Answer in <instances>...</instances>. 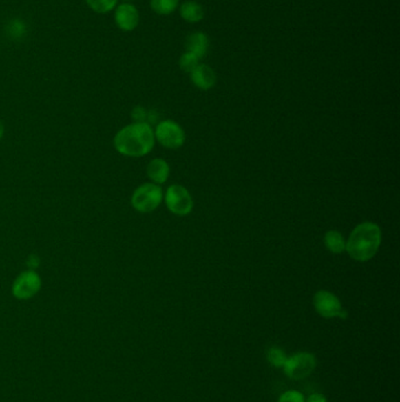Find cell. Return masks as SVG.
I'll list each match as a JSON object with an SVG mask.
<instances>
[{
	"instance_id": "cell-1",
	"label": "cell",
	"mask_w": 400,
	"mask_h": 402,
	"mask_svg": "<svg viewBox=\"0 0 400 402\" xmlns=\"http://www.w3.org/2000/svg\"><path fill=\"white\" fill-rule=\"evenodd\" d=\"M154 131L147 123H134L120 130L114 137V148L126 157L146 156L154 148Z\"/></svg>"
},
{
	"instance_id": "cell-2",
	"label": "cell",
	"mask_w": 400,
	"mask_h": 402,
	"mask_svg": "<svg viewBox=\"0 0 400 402\" xmlns=\"http://www.w3.org/2000/svg\"><path fill=\"white\" fill-rule=\"evenodd\" d=\"M381 243V228L376 223H363L351 232L345 251L353 260L365 263L377 254Z\"/></svg>"
},
{
	"instance_id": "cell-3",
	"label": "cell",
	"mask_w": 400,
	"mask_h": 402,
	"mask_svg": "<svg viewBox=\"0 0 400 402\" xmlns=\"http://www.w3.org/2000/svg\"><path fill=\"white\" fill-rule=\"evenodd\" d=\"M162 199V190L159 185L143 183L131 195V206L140 213H151L159 208Z\"/></svg>"
},
{
	"instance_id": "cell-4",
	"label": "cell",
	"mask_w": 400,
	"mask_h": 402,
	"mask_svg": "<svg viewBox=\"0 0 400 402\" xmlns=\"http://www.w3.org/2000/svg\"><path fill=\"white\" fill-rule=\"evenodd\" d=\"M316 356L308 352H299L286 359L283 370L286 376L293 380H303L308 378L316 370Z\"/></svg>"
},
{
	"instance_id": "cell-5",
	"label": "cell",
	"mask_w": 400,
	"mask_h": 402,
	"mask_svg": "<svg viewBox=\"0 0 400 402\" xmlns=\"http://www.w3.org/2000/svg\"><path fill=\"white\" fill-rule=\"evenodd\" d=\"M313 307L325 319L348 318V312L341 306V300L329 291H318L313 295Z\"/></svg>"
},
{
	"instance_id": "cell-6",
	"label": "cell",
	"mask_w": 400,
	"mask_h": 402,
	"mask_svg": "<svg viewBox=\"0 0 400 402\" xmlns=\"http://www.w3.org/2000/svg\"><path fill=\"white\" fill-rule=\"evenodd\" d=\"M155 139L158 140L163 148L176 150L185 143L186 134L182 128L173 120H165L156 126L154 132Z\"/></svg>"
},
{
	"instance_id": "cell-7",
	"label": "cell",
	"mask_w": 400,
	"mask_h": 402,
	"mask_svg": "<svg viewBox=\"0 0 400 402\" xmlns=\"http://www.w3.org/2000/svg\"><path fill=\"white\" fill-rule=\"evenodd\" d=\"M166 205L168 210L174 214H189L194 208V201L191 193L181 185H173L166 192Z\"/></svg>"
},
{
	"instance_id": "cell-8",
	"label": "cell",
	"mask_w": 400,
	"mask_h": 402,
	"mask_svg": "<svg viewBox=\"0 0 400 402\" xmlns=\"http://www.w3.org/2000/svg\"><path fill=\"white\" fill-rule=\"evenodd\" d=\"M41 288V279L34 271H24L17 277L12 286V293L19 300H28L34 297Z\"/></svg>"
},
{
	"instance_id": "cell-9",
	"label": "cell",
	"mask_w": 400,
	"mask_h": 402,
	"mask_svg": "<svg viewBox=\"0 0 400 402\" xmlns=\"http://www.w3.org/2000/svg\"><path fill=\"white\" fill-rule=\"evenodd\" d=\"M114 20L116 26L123 32H131L140 23L138 8L131 3H123L115 8Z\"/></svg>"
},
{
	"instance_id": "cell-10",
	"label": "cell",
	"mask_w": 400,
	"mask_h": 402,
	"mask_svg": "<svg viewBox=\"0 0 400 402\" xmlns=\"http://www.w3.org/2000/svg\"><path fill=\"white\" fill-rule=\"evenodd\" d=\"M189 74H191V83L203 91L214 88L218 79L214 70L206 64H198Z\"/></svg>"
},
{
	"instance_id": "cell-11",
	"label": "cell",
	"mask_w": 400,
	"mask_h": 402,
	"mask_svg": "<svg viewBox=\"0 0 400 402\" xmlns=\"http://www.w3.org/2000/svg\"><path fill=\"white\" fill-rule=\"evenodd\" d=\"M209 48V39L206 33L195 32L188 37L186 43L187 52H191L198 59H202L206 57Z\"/></svg>"
},
{
	"instance_id": "cell-12",
	"label": "cell",
	"mask_w": 400,
	"mask_h": 402,
	"mask_svg": "<svg viewBox=\"0 0 400 402\" xmlns=\"http://www.w3.org/2000/svg\"><path fill=\"white\" fill-rule=\"evenodd\" d=\"M169 172H171L169 165L167 163L166 160L160 159V158L151 160L147 166L148 178L156 185L166 183L169 178Z\"/></svg>"
},
{
	"instance_id": "cell-13",
	"label": "cell",
	"mask_w": 400,
	"mask_h": 402,
	"mask_svg": "<svg viewBox=\"0 0 400 402\" xmlns=\"http://www.w3.org/2000/svg\"><path fill=\"white\" fill-rule=\"evenodd\" d=\"M180 16L188 23L195 24L204 18V10L194 0H188L180 6Z\"/></svg>"
},
{
	"instance_id": "cell-14",
	"label": "cell",
	"mask_w": 400,
	"mask_h": 402,
	"mask_svg": "<svg viewBox=\"0 0 400 402\" xmlns=\"http://www.w3.org/2000/svg\"><path fill=\"white\" fill-rule=\"evenodd\" d=\"M324 243L326 248L330 252H333L335 254H341L345 251L346 247V241L344 240V237L338 231L331 230V231L326 232L324 237Z\"/></svg>"
},
{
	"instance_id": "cell-15",
	"label": "cell",
	"mask_w": 400,
	"mask_h": 402,
	"mask_svg": "<svg viewBox=\"0 0 400 402\" xmlns=\"http://www.w3.org/2000/svg\"><path fill=\"white\" fill-rule=\"evenodd\" d=\"M178 0H151V8L160 16H168L178 8Z\"/></svg>"
},
{
	"instance_id": "cell-16",
	"label": "cell",
	"mask_w": 400,
	"mask_h": 402,
	"mask_svg": "<svg viewBox=\"0 0 400 402\" xmlns=\"http://www.w3.org/2000/svg\"><path fill=\"white\" fill-rule=\"evenodd\" d=\"M85 1L92 11L99 14L112 12L118 5V0H85Z\"/></svg>"
},
{
	"instance_id": "cell-17",
	"label": "cell",
	"mask_w": 400,
	"mask_h": 402,
	"mask_svg": "<svg viewBox=\"0 0 400 402\" xmlns=\"http://www.w3.org/2000/svg\"><path fill=\"white\" fill-rule=\"evenodd\" d=\"M266 359L271 366L276 367V368H283L288 356L284 353V350H281L280 347L273 346L270 347L269 350H268Z\"/></svg>"
},
{
	"instance_id": "cell-18",
	"label": "cell",
	"mask_w": 400,
	"mask_h": 402,
	"mask_svg": "<svg viewBox=\"0 0 400 402\" xmlns=\"http://www.w3.org/2000/svg\"><path fill=\"white\" fill-rule=\"evenodd\" d=\"M178 64H180V68L182 71L187 72V73H191L200 64V59H198V57L194 56L193 53L187 52L186 51L181 56V58H180Z\"/></svg>"
},
{
	"instance_id": "cell-19",
	"label": "cell",
	"mask_w": 400,
	"mask_h": 402,
	"mask_svg": "<svg viewBox=\"0 0 400 402\" xmlns=\"http://www.w3.org/2000/svg\"><path fill=\"white\" fill-rule=\"evenodd\" d=\"M277 402H305V398L301 392L288 390L278 398Z\"/></svg>"
},
{
	"instance_id": "cell-20",
	"label": "cell",
	"mask_w": 400,
	"mask_h": 402,
	"mask_svg": "<svg viewBox=\"0 0 400 402\" xmlns=\"http://www.w3.org/2000/svg\"><path fill=\"white\" fill-rule=\"evenodd\" d=\"M131 117L135 120V123H145V119L147 118L146 110L141 106H138L131 112Z\"/></svg>"
},
{
	"instance_id": "cell-21",
	"label": "cell",
	"mask_w": 400,
	"mask_h": 402,
	"mask_svg": "<svg viewBox=\"0 0 400 402\" xmlns=\"http://www.w3.org/2000/svg\"><path fill=\"white\" fill-rule=\"evenodd\" d=\"M305 402H328V400H326L324 395L315 393V394L310 395L309 398L305 400Z\"/></svg>"
},
{
	"instance_id": "cell-22",
	"label": "cell",
	"mask_w": 400,
	"mask_h": 402,
	"mask_svg": "<svg viewBox=\"0 0 400 402\" xmlns=\"http://www.w3.org/2000/svg\"><path fill=\"white\" fill-rule=\"evenodd\" d=\"M3 134H4V126H3V123L0 121V139H1Z\"/></svg>"
},
{
	"instance_id": "cell-23",
	"label": "cell",
	"mask_w": 400,
	"mask_h": 402,
	"mask_svg": "<svg viewBox=\"0 0 400 402\" xmlns=\"http://www.w3.org/2000/svg\"><path fill=\"white\" fill-rule=\"evenodd\" d=\"M123 1H125V3H131L133 0H123Z\"/></svg>"
}]
</instances>
